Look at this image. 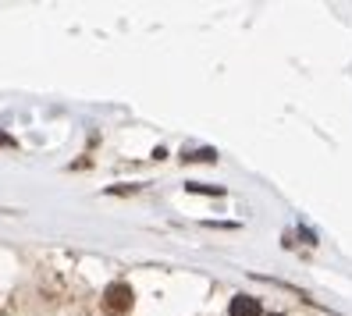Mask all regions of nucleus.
Instances as JSON below:
<instances>
[{
    "label": "nucleus",
    "instance_id": "nucleus-1",
    "mask_svg": "<svg viewBox=\"0 0 352 316\" xmlns=\"http://www.w3.org/2000/svg\"><path fill=\"white\" fill-rule=\"evenodd\" d=\"M132 302H135V295H132L129 284H111L107 291H103V309H107L111 316H129Z\"/></svg>",
    "mask_w": 352,
    "mask_h": 316
},
{
    "label": "nucleus",
    "instance_id": "nucleus-2",
    "mask_svg": "<svg viewBox=\"0 0 352 316\" xmlns=\"http://www.w3.org/2000/svg\"><path fill=\"white\" fill-rule=\"evenodd\" d=\"M228 316H260V302L250 299V295H235V299H232V309H228Z\"/></svg>",
    "mask_w": 352,
    "mask_h": 316
},
{
    "label": "nucleus",
    "instance_id": "nucleus-3",
    "mask_svg": "<svg viewBox=\"0 0 352 316\" xmlns=\"http://www.w3.org/2000/svg\"><path fill=\"white\" fill-rule=\"evenodd\" d=\"M189 192H210V196H221V188H210V185H189Z\"/></svg>",
    "mask_w": 352,
    "mask_h": 316
},
{
    "label": "nucleus",
    "instance_id": "nucleus-4",
    "mask_svg": "<svg viewBox=\"0 0 352 316\" xmlns=\"http://www.w3.org/2000/svg\"><path fill=\"white\" fill-rule=\"evenodd\" d=\"M271 316H281V313H271Z\"/></svg>",
    "mask_w": 352,
    "mask_h": 316
}]
</instances>
